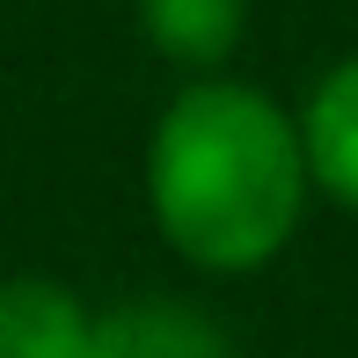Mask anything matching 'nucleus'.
Returning a JSON list of instances; mask_svg holds the SVG:
<instances>
[{"label":"nucleus","mask_w":358,"mask_h":358,"mask_svg":"<svg viewBox=\"0 0 358 358\" xmlns=\"http://www.w3.org/2000/svg\"><path fill=\"white\" fill-rule=\"evenodd\" d=\"M139 29L169 66L213 73L234 59L241 29H249V0H139Z\"/></svg>","instance_id":"nucleus-5"},{"label":"nucleus","mask_w":358,"mask_h":358,"mask_svg":"<svg viewBox=\"0 0 358 358\" xmlns=\"http://www.w3.org/2000/svg\"><path fill=\"white\" fill-rule=\"evenodd\" d=\"M88 358H234L227 329L190 300H117L95 315Z\"/></svg>","instance_id":"nucleus-2"},{"label":"nucleus","mask_w":358,"mask_h":358,"mask_svg":"<svg viewBox=\"0 0 358 358\" xmlns=\"http://www.w3.org/2000/svg\"><path fill=\"white\" fill-rule=\"evenodd\" d=\"M300 154H307V183L329 190L344 213H358V59L329 66L300 103Z\"/></svg>","instance_id":"nucleus-3"},{"label":"nucleus","mask_w":358,"mask_h":358,"mask_svg":"<svg viewBox=\"0 0 358 358\" xmlns=\"http://www.w3.org/2000/svg\"><path fill=\"white\" fill-rule=\"evenodd\" d=\"M300 117L249 80H190L146 139L154 227L198 271H256L292 241L307 213Z\"/></svg>","instance_id":"nucleus-1"},{"label":"nucleus","mask_w":358,"mask_h":358,"mask_svg":"<svg viewBox=\"0 0 358 358\" xmlns=\"http://www.w3.org/2000/svg\"><path fill=\"white\" fill-rule=\"evenodd\" d=\"M95 315L52 278L0 285V358H88Z\"/></svg>","instance_id":"nucleus-4"}]
</instances>
